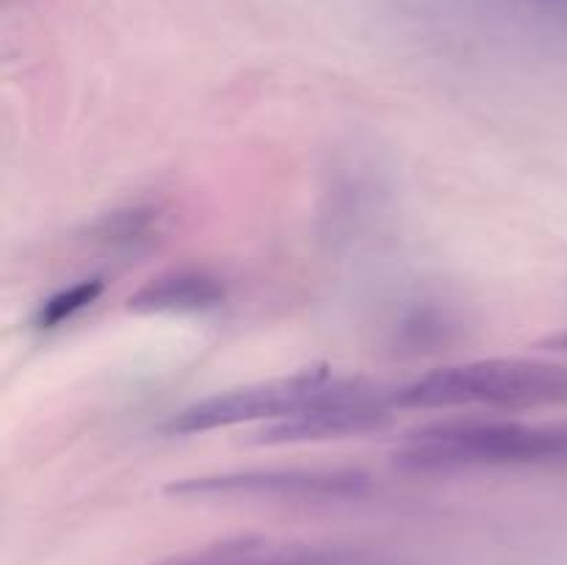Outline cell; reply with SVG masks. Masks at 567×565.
Returning a JSON list of instances; mask_svg holds the SVG:
<instances>
[{"mask_svg":"<svg viewBox=\"0 0 567 565\" xmlns=\"http://www.w3.org/2000/svg\"><path fill=\"white\" fill-rule=\"evenodd\" d=\"M410 474L567 471V421L446 419L408 432L393 452Z\"/></svg>","mask_w":567,"mask_h":565,"instance_id":"obj_1","label":"cell"},{"mask_svg":"<svg viewBox=\"0 0 567 565\" xmlns=\"http://www.w3.org/2000/svg\"><path fill=\"white\" fill-rule=\"evenodd\" d=\"M399 410H540L567 408V363L482 358L432 369L393 388Z\"/></svg>","mask_w":567,"mask_h":565,"instance_id":"obj_2","label":"cell"},{"mask_svg":"<svg viewBox=\"0 0 567 565\" xmlns=\"http://www.w3.org/2000/svg\"><path fill=\"white\" fill-rule=\"evenodd\" d=\"M380 482L354 465H275V469H233L186 476L164 487L166 496L188 502H297L332 504L363 502Z\"/></svg>","mask_w":567,"mask_h":565,"instance_id":"obj_3","label":"cell"},{"mask_svg":"<svg viewBox=\"0 0 567 565\" xmlns=\"http://www.w3.org/2000/svg\"><path fill=\"white\" fill-rule=\"evenodd\" d=\"M332 377L336 374L324 366H310L288 377L219 391L172 413L161 430L172 438H188L258 421H266V427L277 424L310 408L327 391Z\"/></svg>","mask_w":567,"mask_h":565,"instance_id":"obj_4","label":"cell"},{"mask_svg":"<svg viewBox=\"0 0 567 565\" xmlns=\"http://www.w3.org/2000/svg\"><path fill=\"white\" fill-rule=\"evenodd\" d=\"M393 410L396 408L391 404V391L363 377L336 374L310 408L291 419L264 427L258 438L264 443H305L369 435L391 424Z\"/></svg>","mask_w":567,"mask_h":565,"instance_id":"obj_5","label":"cell"},{"mask_svg":"<svg viewBox=\"0 0 567 565\" xmlns=\"http://www.w3.org/2000/svg\"><path fill=\"white\" fill-rule=\"evenodd\" d=\"M155 565H413L402 557L354 546L297 541L275 535H236L188 552L169 554Z\"/></svg>","mask_w":567,"mask_h":565,"instance_id":"obj_6","label":"cell"},{"mask_svg":"<svg viewBox=\"0 0 567 565\" xmlns=\"http://www.w3.org/2000/svg\"><path fill=\"white\" fill-rule=\"evenodd\" d=\"M227 286L219 275L197 266L172 269L144 282L127 297L133 314H203L225 302Z\"/></svg>","mask_w":567,"mask_h":565,"instance_id":"obj_7","label":"cell"},{"mask_svg":"<svg viewBox=\"0 0 567 565\" xmlns=\"http://www.w3.org/2000/svg\"><path fill=\"white\" fill-rule=\"evenodd\" d=\"M105 291L103 277H83V280L72 282V286L59 288L55 294H50L42 305L33 314V327L37 330H55V327L66 325V321L75 319L78 314L92 308Z\"/></svg>","mask_w":567,"mask_h":565,"instance_id":"obj_8","label":"cell"},{"mask_svg":"<svg viewBox=\"0 0 567 565\" xmlns=\"http://www.w3.org/2000/svg\"><path fill=\"white\" fill-rule=\"evenodd\" d=\"M158 225V210L155 208H122L114 214H105L89 227L94 242L109 244V247H133L138 242H147L150 233Z\"/></svg>","mask_w":567,"mask_h":565,"instance_id":"obj_9","label":"cell"},{"mask_svg":"<svg viewBox=\"0 0 567 565\" xmlns=\"http://www.w3.org/2000/svg\"><path fill=\"white\" fill-rule=\"evenodd\" d=\"M518 3L543 20L567 25V0H518Z\"/></svg>","mask_w":567,"mask_h":565,"instance_id":"obj_10","label":"cell"},{"mask_svg":"<svg viewBox=\"0 0 567 565\" xmlns=\"http://www.w3.org/2000/svg\"><path fill=\"white\" fill-rule=\"evenodd\" d=\"M540 347L551 349V352H567V330L557 332V336H548Z\"/></svg>","mask_w":567,"mask_h":565,"instance_id":"obj_11","label":"cell"}]
</instances>
